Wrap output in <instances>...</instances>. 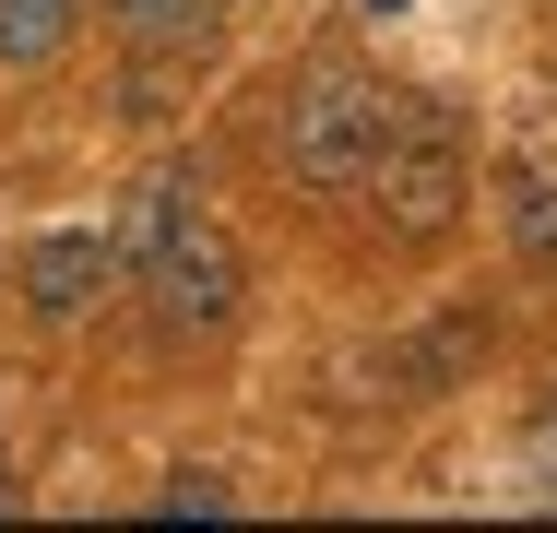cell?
Listing matches in <instances>:
<instances>
[{
    "mask_svg": "<svg viewBox=\"0 0 557 533\" xmlns=\"http://www.w3.org/2000/svg\"><path fill=\"white\" fill-rule=\"evenodd\" d=\"M368 190L392 213V237H450V213L474 202V166H462V131H450V107H392V142H380V166H368Z\"/></svg>",
    "mask_w": 557,
    "mask_h": 533,
    "instance_id": "obj_1",
    "label": "cell"
},
{
    "mask_svg": "<svg viewBox=\"0 0 557 533\" xmlns=\"http://www.w3.org/2000/svg\"><path fill=\"white\" fill-rule=\"evenodd\" d=\"M380 142H392V96H380V84H356V72L297 84V107H285V166H297L309 190H368Z\"/></svg>",
    "mask_w": 557,
    "mask_h": 533,
    "instance_id": "obj_2",
    "label": "cell"
},
{
    "mask_svg": "<svg viewBox=\"0 0 557 533\" xmlns=\"http://www.w3.org/2000/svg\"><path fill=\"white\" fill-rule=\"evenodd\" d=\"M143 285H154V320H166V332H225V320H237V285H249V261H237L225 225L190 213V225L143 261Z\"/></svg>",
    "mask_w": 557,
    "mask_h": 533,
    "instance_id": "obj_3",
    "label": "cell"
},
{
    "mask_svg": "<svg viewBox=\"0 0 557 533\" xmlns=\"http://www.w3.org/2000/svg\"><path fill=\"white\" fill-rule=\"evenodd\" d=\"M108 273H119V249L96 237V225H48V237L24 249V309L36 320H84L96 297H108Z\"/></svg>",
    "mask_w": 557,
    "mask_h": 533,
    "instance_id": "obj_4",
    "label": "cell"
},
{
    "mask_svg": "<svg viewBox=\"0 0 557 533\" xmlns=\"http://www.w3.org/2000/svg\"><path fill=\"white\" fill-rule=\"evenodd\" d=\"M190 202H202V166H154V178L131 190V213H119V237H108V249H119V261H154V249L190 225Z\"/></svg>",
    "mask_w": 557,
    "mask_h": 533,
    "instance_id": "obj_5",
    "label": "cell"
},
{
    "mask_svg": "<svg viewBox=\"0 0 557 533\" xmlns=\"http://www.w3.org/2000/svg\"><path fill=\"white\" fill-rule=\"evenodd\" d=\"M72 12H84V0H0V60H12V72L60 60V48H72Z\"/></svg>",
    "mask_w": 557,
    "mask_h": 533,
    "instance_id": "obj_6",
    "label": "cell"
},
{
    "mask_svg": "<svg viewBox=\"0 0 557 533\" xmlns=\"http://www.w3.org/2000/svg\"><path fill=\"white\" fill-rule=\"evenodd\" d=\"M510 249L534 273H557V178L546 166H510Z\"/></svg>",
    "mask_w": 557,
    "mask_h": 533,
    "instance_id": "obj_7",
    "label": "cell"
},
{
    "mask_svg": "<svg viewBox=\"0 0 557 533\" xmlns=\"http://www.w3.org/2000/svg\"><path fill=\"white\" fill-rule=\"evenodd\" d=\"M108 12L143 48H202V36H214V0H108Z\"/></svg>",
    "mask_w": 557,
    "mask_h": 533,
    "instance_id": "obj_8",
    "label": "cell"
},
{
    "mask_svg": "<svg viewBox=\"0 0 557 533\" xmlns=\"http://www.w3.org/2000/svg\"><path fill=\"white\" fill-rule=\"evenodd\" d=\"M154 510H166V522H225V510H237V486H225V474H166V498H154Z\"/></svg>",
    "mask_w": 557,
    "mask_h": 533,
    "instance_id": "obj_9",
    "label": "cell"
},
{
    "mask_svg": "<svg viewBox=\"0 0 557 533\" xmlns=\"http://www.w3.org/2000/svg\"><path fill=\"white\" fill-rule=\"evenodd\" d=\"M534 438H546V450H557V404H546V426H534Z\"/></svg>",
    "mask_w": 557,
    "mask_h": 533,
    "instance_id": "obj_10",
    "label": "cell"
},
{
    "mask_svg": "<svg viewBox=\"0 0 557 533\" xmlns=\"http://www.w3.org/2000/svg\"><path fill=\"white\" fill-rule=\"evenodd\" d=\"M0 510H12V462H0Z\"/></svg>",
    "mask_w": 557,
    "mask_h": 533,
    "instance_id": "obj_11",
    "label": "cell"
}]
</instances>
